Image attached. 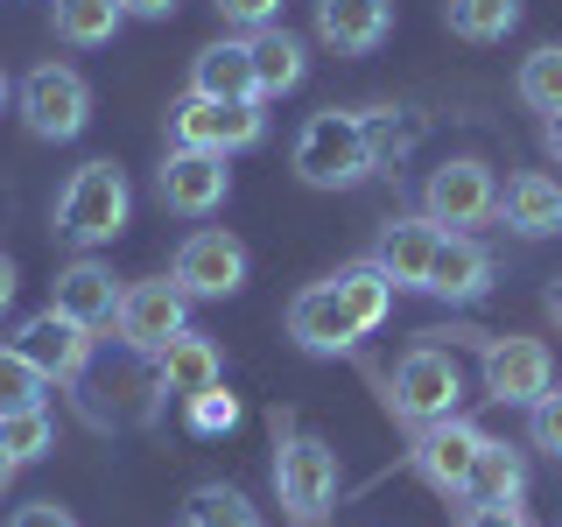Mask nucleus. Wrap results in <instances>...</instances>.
<instances>
[{
	"mask_svg": "<svg viewBox=\"0 0 562 527\" xmlns=\"http://www.w3.org/2000/svg\"><path fill=\"white\" fill-rule=\"evenodd\" d=\"M43 394H49V380L35 373V366H29L14 345H0V415H14V408H43Z\"/></svg>",
	"mask_w": 562,
	"mask_h": 527,
	"instance_id": "nucleus-30",
	"label": "nucleus"
},
{
	"mask_svg": "<svg viewBox=\"0 0 562 527\" xmlns=\"http://www.w3.org/2000/svg\"><path fill=\"white\" fill-rule=\"evenodd\" d=\"M527 444L562 464V386H549V394H541L535 408H527Z\"/></svg>",
	"mask_w": 562,
	"mask_h": 527,
	"instance_id": "nucleus-31",
	"label": "nucleus"
},
{
	"mask_svg": "<svg viewBox=\"0 0 562 527\" xmlns=\"http://www.w3.org/2000/svg\"><path fill=\"white\" fill-rule=\"evenodd\" d=\"M14 289H22V274H14V260H8V254H0V316H8V310H14Z\"/></svg>",
	"mask_w": 562,
	"mask_h": 527,
	"instance_id": "nucleus-37",
	"label": "nucleus"
},
{
	"mask_svg": "<svg viewBox=\"0 0 562 527\" xmlns=\"http://www.w3.org/2000/svg\"><path fill=\"white\" fill-rule=\"evenodd\" d=\"M330 281H338V303H345L351 324H359V338H373V330L386 324V310H394V281H386V268L380 260H351V268H338Z\"/></svg>",
	"mask_w": 562,
	"mask_h": 527,
	"instance_id": "nucleus-23",
	"label": "nucleus"
},
{
	"mask_svg": "<svg viewBox=\"0 0 562 527\" xmlns=\"http://www.w3.org/2000/svg\"><path fill=\"white\" fill-rule=\"evenodd\" d=\"M541 310H549V324H555V330H562V274H555V281H549V295H541Z\"/></svg>",
	"mask_w": 562,
	"mask_h": 527,
	"instance_id": "nucleus-39",
	"label": "nucleus"
},
{
	"mask_svg": "<svg viewBox=\"0 0 562 527\" xmlns=\"http://www.w3.org/2000/svg\"><path fill=\"white\" fill-rule=\"evenodd\" d=\"M436 239H443V225H436L429 211H401V218L380 225L373 260L386 268V281H394V289H415V295H422V281H429V260H436Z\"/></svg>",
	"mask_w": 562,
	"mask_h": 527,
	"instance_id": "nucleus-18",
	"label": "nucleus"
},
{
	"mask_svg": "<svg viewBox=\"0 0 562 527\" xmlns=\"http://www.w3.org/2000/svg\"><path fill=\"white\" fill-rule=\"evenodd\" d=\"M120 8H127L134 22H169V14H176V0H120Z\"/></svg>",
	"mask_w": 562,
	"mask_h": 527,
	"instance_id": "nucleus-36",
	"label": "nucleus"
},
{
	"mask_svg": "<svg viewBox=\"0 0 562 527\" xmlns=\"http://www.w3.org/2000/svg\"><path fill=\"white\" fill-rule=\"evenodd\" d=\"M443 338L471 345L479 351V373H485V401H499V408H535L541 394L555 386V351L541 338H514V330H443Z\"/></svg>",
	"mask_w": 562,
	"mask_h": 527,
	"instance_id": "nucleus-4",
	"label": "nucleus"
},
{
	"mask_svg": "<svg viewBox=\"0 0 562 527\" xmlns=\"http://www.w3.org/2000/svg\"><path fill=\"white\" fill-rule=\"evenodd\" d=\"M14 471H22V464H14V457H8V450H0V492H8V485H14Z\"/></svg>",
	"mask_w": 562,
	"mask_h": 527,
	"instance_id": "nucleus-40",
	"label": "nucleus"
},
{
	"mask_svg": "<svg viewBox=\"0 0 562 527\" xmlns=\"http://www.w3.org/2000/svg\"><path fill=\"white\" fill-rule=\"evenodd\" d=\"M443 22H450V35H464V43H506V35L520 29V0H450Z\"/></svg>",
	"mask_w": 562,
	"mask_h": 527,
	"instance_id": "nucleus-26",
	"label": "nucleus"
},
{
	"mask_svg": "<svg viewBox=\"0 0 562 527\" xmlns=\"http://www.w3.org/2000/svg\"><path fill=\"white\" fill-rule=\"evenodd\" d=\"M520 492H527V450L485 436V444H479V464H471V492H464V500H520Z\"/></svg>",
	"mask_w": 562,
	"mask_h": 527,
	"instance_id": "nucleus-25",
	"label": "nucleus"
},
{
	"mask_svg": "<svg viewBox=\"0 0 562 527\" xmlns=\"http://www.w3.org/2000/svg\"><path fill=\"white\" fill-rule=\"evenodd\" d=\"M492 254L471 233H443L436 239V260H429V281H422V295H436V303H450V310H471V303H485L492 295Z\"/></svg>",
	"mask_w": 562,
	"mask_h": 527,
	"instance_id": "nucleus-14",
	"label": "nucleus"
},
{
	"mask_svg": "<svg viewBox=\"0 0 562 527\" xmlns=\"http://www.w3.org/2000/svg\"><path fill=\"white\" fill-rule=\"evenodd\" d=\"M380 408L401 422V429H422L436 415H457V394H464V366H457V345H408L394 359V373H373Z\"/></svg>",
	"mask_w": 562,
	"mask_h": 527,
	"instance_id": "nucleus-2",
	"label": "nucleus"
},
{
	"mask_svg": "<svg viewBox=\"0 0 562 527\" xmlns=\"http://www.w3.org/2000/svg\"><path fill=\"white\" fill-rule=\"evenodd\" d=\"M49 22H57V35L70 49H99V43L120 35L127 8H120V0H49Z\"/></svg>",
	"mask_w": 562,
	"mask_h": 527,
	"instance_id": "nucleus-24",
	"label": "nucleus"
},
{
	"mask_svg": "<svg viewBox=\"0 0 562 527\" xmlns=\"http://www.w3.org/2000/svg\"><path fill=\"white\" fill-rule=\"evenodd\" d=\"M176 330H190V295L176 274H148V281H127V295H120V316H113V338L140 351V359H155Z\"/></svg>",
	"mask_w": 562,
	"mask_h": 527,
	"instance_id": "nucleus-10",
	"label": "nucleus"
},
{
	"mask_svg": "<svg viewBox=\"0 0 562 527\" xmlns=\"http://www.w3.org/2000/svg\"><path fill=\"white\" fill-rule=\"evenodd\" d=\"M8 527H78V514L57 506V500H29V506H14V514H8Z\"/></svg>",
	"mask_w": 562,
	"mask_h": 527,
	"instance_id": "nucleus-35",
	"label": "nucleus"
},
{
	"mask_svg": "<svg viewBox=\"0 0 562 527\" xmlns=\"http://www.w3.org/2000/svg\"><path fill=\"white\" fill-rule=\"evenodd\" d=\"M14 351L43 373L49 386H78L85 366H92V330L70 324L64 310H35L22 330H14Z\"/></svg>",
	"mask_w": 562,
	"mask_h": 527,
	"instance_id": "nucleus-13",
	"label": "nucleus"
},
{
	"mask_svg": "<svg viewBox=\"0 0 562 527\" xmlns=\"http://www.w3.org/2000/svg\"><path fill=\"white\" fill-rule=\"evenodd\" d=\"M218 14H225V22H239L246 35H254V29L281 22V0H218Z\"/></svg>",
	"mask_w": 562,
	"mask_h": 527,
	"instance_id": "nucleus-34",
	"label": "nucleus"
},
{
	"mask_svg": "<svg viewBox=\"0 0 562 527\" xmlns=\"http://www.w3.org/2000/svg\"><path fill=\"white\" fill-rule=\"evenodd\" d=\"M190 92H204V99H260L254 92V35L204 43L198 64H190Z\"/></svg>",
	"mask_w": 562,
	"mask_h": 527,
	"instance_id": "nucleus-21",
	"label": "nucleus"
},
{
	"mask_svg": "<svg viewBox=\"0 0 562 527\" xmlns=\"http://www.w3.org/2000/svg\"><path fill=\"white\" fill-rule=\"evenodd\" d=\"M274 492L289 527H324L338 506V450L324 436L295 429L289 408H274Z\"/></svg>",
	"mask_w": 562,
	"mask_h": 527,
	"instance_id": "nucleus-1",
	"label": "nucleus"
},
{
	"mask_svg": "<svg viewBox=\"0 0 562 527\" xmlns=\"http://www.w3.org/2000/svg\"><path fill=\"white\" fill-rule=\"evenodd\" d=\"M422 211H429L443 233H471V225H485L492 211H499V183H492V169L479 155H450V162L429 169V183H422Z\"/></svg>",
	"mask_w": 562,
	"mask_h": 527,
	"instance_id": "nucleus-11",
	"label": "nucleus"
},
{
	"mask_svg": "<svg viewBox=\"0 0 562 527\" xmlns=\"http://www.w3.org/2000/svg\"><path fill=\"white\" fill-rule=\"evenodd\" d=\"M120 281H113V268L105 260H92V254H78L70 268L57 274V289H49V310H64L70 324H85L99 338V330H113V316H120Z\"/></svg>",
	"mask_w": 562,
	"mask_h": 527,
	"instance_id": "nucleus-16",
	"label": "nucleus"
},
{
	"mask_svg": "<svg viewBox=\"0 0 562 527\" xmlns=\"http://www.w3.org/2000/svg\"><path fill=\"white\" fill-rule=\"evenodd\" d=\"M246 268H254V260H246V239L225 233V225H198V233L176 246V260H169V274L183 281L190 303H225V295H239Z\"/></svg>",
	"mask_w": 562,
	"mask_h": 527,
	"instance_id": "nucleus-9",
	"label": "nucleus"
},
{
	"mask_svg": "<svg viewBox=\"0 0 562 527\" xmlns=\"http://www.w3.org/2000/svg\"><path fill=\"white\" fill-rule=\"evenodd\" d=\"M169 141H176V148H204V155H246V148L268 141V113H260V99L183 92L169 105Z\"/></svg>",
	"mask_w": 562,
	"mask_h": 527,
	"instance_id": "nucleus-6",
	"label": "nucleus"
},
{
	"mask_svg": "<svg viewBox=\"0 0 562 527\" xmlns=\"http://www.w3.org/2000/svg\"><path fill=\"white\" fill-rule=\"evenodd\" d=\"M303 78H310V49H303V35H289L281 22L254 29V92H260V105H268V99H289Z\"/></svg>",
	"mask_w": 562,
	"mask_h": 527,
	"instance_id": "nucleus-22",
	"label": "nucleus"
},
{
	"mask_svg": "<svg viewBox=\"0 0 562 527\" xmlns=\"http://www.w3.org/2000/svg\"><path fill=\"white\" fill-rule=\"evenodd\" d=\"M373 169H380V155H373V127H366V113H338V105H324V113L303 120V134H295V176H303L310 190H351V183H366Z\"/></svg>",
	"mask_w": 562,
	"mask_h": 527,
	"instance_id": "nucleus-3",
	"label": "nucleus"
},
{
	"mask_svg": "<svg viewBox=\"0 0 562 527\" xmlns=\"http://www.w3.org/2000/svg\"><path fill=\"white\" fill-rule=\"evenodd\" d=\"M183 527H268V520L239 485H198L183 506Z\"/></svg>",
	"mask_w": 562,
	"mask_h": 527,
	"instance_id": "nucleus-27",
	"label": "nucleus"
},
{
	"mask_svg": "<svg viewBox=\"0 0 562 527\" xmlns=\"http://www.w3.org/2000/svg\"><path fill=\"white\" fill-rule=\"evenodd\" d=\"M190 429H198V436H225V429H239V401L225 394V380H218V386H204V394L190 401Z\"/></svg>",
	"mask_w": 562,
	"mask_h": 527,
	"instance_id": "nucleus-32",
	"label": "nucleus"
},
{
	"mask_svg": "<svg viewBox=\"0 0 562 527\" xmlns=\"http://www.w3.org/2000/svg\"><path fill=\"white\" fill-rule=\"evenodd\" d=\"M541 148H549V162H562V113L541 120Z\"/></svg>",
	"mask_w": 562,
	"mask_h": 527,
	"instance_id": "nucleus-38",
	"label": "nucleus"
},
{
	"mask_svg": "<svg viewBox=\"0 0 562 527\" xmlns=\"http://www.w3.org/2000/svg\"><path fill=\"white\" fill-rule=\"evenodd\" d=\"M8 92H14V85H8V70H0V105H8Z\"/></svg>",
	"mask_w": 562,
	"mask_h": 527,
	"instance_id": "nucleus-41",
	"label": "nucleus"
},
{
	"mask_svg": "<svg viewBox=\"0 0 562 527\" xmlns=\"http://www.w3.org/2000/svg\"><path fill=\"white\" fill-rule=\"evenodd\" d=\"M457 527H535L520 500H464L457 506Z\"/></svg>",
	"mask_w": 562,
	"mask_h": 527,
	"instance_id": "nucleus-33",
	"label": "nucleus"
},
{
	"mask_svg": "<svg viewBox=\"0 0 562 527\" xmlns=\"http://www.w3.org/2000/svg\"><path fill=\"white\" fill-rule=\"evenodd\" d=\"M514 92H520V105L527 113H562V43H541L535 57L520 64V78H514Z\"/></svg>",
	"mask_w": 562,
	"mask_h": 527,
	"instance_id": "nucleus-28",
	"label": "nucleus"
},
{
	"mask_svg": "<svg viewBox=\"0 0 562 527\" xmlns=\"http://www.w3.org/2000/svg\"><path fill=\"white\" fill-rule=\"evenodd\" d=\"M289 338L310 351V359H338V351H359V324L338 303V281H310L289 303Z\"/></svg>",
	"mask_w": 562,
	"mask_h": 527,
	"instance_id": "nucleus-15",
	"label": "nucleus"
},
{
	"mask_svg": "<svg viewBox=\"0 0 562 527\" xmlns=\"http://www.w3.org/2000/svg\"><path fill=\"white\" fill-rule=\"evenodd\" d=\"M394 35V0H316V43L338 57H373Z\"/></svg>",
	"mask_w": 562,
	"mask_h": 527,
	"instance_id": "nucleus-17",
	"label": "nucleus"
},
{
	"mask_svg": "<svg viewBox=\"0 0 562 527\" xmlns=\"http://www.w3.org/2000/svg\"><path fill=\"white\" fill-rule=\"evenodd\" d=\"M0 450H8L14 464L49 457V450H57V422H49V408H14V415H0Z\"/></svg>",
	"mask_w": 562,
	"mask_h": 527,
	"instance_id": "nucleus-29",
	"label": "nucleus"
},
{
	"mask_svg": "<svg viewBox=\"0 0 562 527\" xmlns=\"http://www.w3.org/2000/svg\"><path fill=\"white\" fill-rule=\"evenodd\" d=\"M14 105H22V127L35 141H78L92 127V85L70 64H35L22 85H14Z\"/></svg>",
	"mask_w": 562,
	"mask_h": 527,
	"instance_id": "nucleus-8",
	"label": "nucleus"
},
{
	"mask_svg": "<svg viewBox=\"0 0 562 527\" xmlns=\"http://www.w3.org/2000/svg\"><path fill=\"white\" fill-rule=\"evenodd\" d=\"M155 198L176 218H211L225 198H233V169L225 155H204V148H169V162L155 169Z\"/></svg>",
	"mask_w": 562,
	"mask_h": 527,
	"instance_id": "nucleus-12",
	"label": "nucleus"
},
{
	"mask_svg": "<svg viewBox=\"0 0 562 527\" xmlns=\"http://www.w3.org/2000/svg\"><path fill=\"white\" fill-rule=\"evenodd\" d=\"M479 444H485L479 422L436 415V422H422V429H408V471L436 492V500H457V506H464L471 464H479Z\"/></svg>",
	"mask_w": 562,
	"mask_h": 527,
	"instance_id": "nucleus-7",
	"label": "nucleus"
},
{
	"mask_svg": "<svg viewBox=\"0 0 562 527\" xmlns=\"http://www.w3.org/2000/svg\"><path fill=\"white\" fill-rule=\"evenodd\" d=\"M127 218H134V190H127V176H120L113 162L70 169V183L57 190V233L78 246V254L113 246L120 233H127Z\"/></svg>",
	"mask_w": 562,
	"mask_h": 527,
	"instance_id": "nucleus-5",
	"label": "nucleus"
},
{
	"mask_svg": "<svg viewBox=\"0 0 562 527\" xmlns=\"http://www.w3.org/2000/svg\"><path fill=\"white\" fill-rule=\"evenodd\" d=\"M225 380V351L204 338V330H176V338L155 351V394H169V401H198L204 386H218Z\"/></svg>",
	"mask_w": 562,
	"mask_h": 527,
	"instance_id": "nucleus-19",
	"label": "nucleus"
},
{
	"mask_svg": "<svg viewBox=\"0 0 562 527\" xmlns=\"http://www.w3.org/2000/svg\"><path fill=\"white\" fill-rule=\"evenodd\" d=\"M492 218H506V233H520V239H555L562 233V183H555L549 169L506 176L499 211H492Z\"/></svg>",
	"mask_w": 562,
	"mask_h": 527,
	"instance_id": "nucleus-20",
	"label": "nucleus"
}]
</instances>
